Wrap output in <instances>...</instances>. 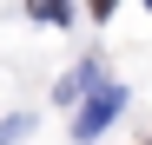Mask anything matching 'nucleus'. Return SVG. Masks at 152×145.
<instances>
[{
	"mask_svg": "<svg viewBox=\"0 0 152 145\" xmlns=\"http://www.w3.org/2000/svg\"><path fill=\"white\" fill-rule=\"evenodd\" d=\"M145 7H152V0H145Z\"/></svg>",
	"mask_w": 152,
	"mask_h": 145,
	"instance_id": "nucleus-3",
	"label": "nucleus"
},
{
	"mask_svg": "<svg viewBox=\"0 0 152 145\" xmlns=\"http://www.w3.org/2000/svg\"><path fill=\"white\" fill-rule=\"evenodd\" d=\"M27 7H33V20H46V27L66 20V0H27Z\"/></svg>",
	"mask_w": 152,
	"mask_h": 145,
	"instance_id": "nucleus-2",
	"label": "nucleus"
},
{
	"mask_svg": "<svg viewBox=\"0 0 152 145\" xmlns=\"http://www.w3.org/2000/svg\"><path fill=\"white\" fill-rule=\"evenodd\" d=\"M119 106H126V86H99L93 99L80 106V125H73V132H80V138H99V132L119 119Z\"/></svg>",
	"mask_w": 152,
	"mask_h": 145,
	"instance_id": "nucleus-1",
	"label": "nucleus"
}]
</instances>
